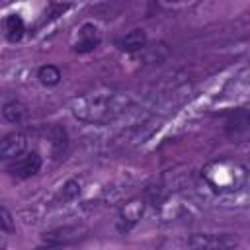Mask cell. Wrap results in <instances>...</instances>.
<instances>
[{
  "instance_id": "cell-1",
  "label": "cell",
  "mask_w": 250,
  "mask_h": 250,
  "mask_svg": "<svg viewBox=\"0 0 250 250\" xmlns=\"http://www.w3.org/2000/svg\"><path fill=\"white\" fill-rule=\"evenodd\" d=\"M127 104L121 94H86L72 102V115L84 123H105L123 113Z\"/></svg>"
},
{
  "instance_id": "cell-2",
  "label": "cell",
  "mask_w": 250,
  "mask_h": 250,
  "mask_svg": "<svg viewBox=\"0 0 250 250\" xmlns=\"http://www.w3.org/2000/svg\"><path fill=\"white\" fill-rule=\"evenodd\" d=\"M205 182L219 193L238 191L246 184V168L236 160H215L203 168Z\"/></svg>"
},
{
  "instance_id": "cell-3",
  "label": "cell",
  "mask_w": 250,
  "mask_h": 250,
  "mask_svg": "<svg viewBox=\"0 0 250 250\" xmlns=\"http://www.w3.org/2000/svg\"><path fill=\"white\" fill-rule=\"evenodd\" d=\"M191 250H230L238 244L236 236L232 234H201L195 232L188 238Z\"/></svg>"
},
{
  "instance_id": "cell-4",
  "label": "cell",
  "mask_w": 250,
  "mask_h": 250,
  "mask_svg": "<svg viewBox=\"0 0 250 250\" xmlns=\"http://www.w3.org/2000/svg\"><path fill=\"white\" fill-rule=\"evenodd\" d=\"M27 146V137L20 131L8 133L6 137L0 139V160H8V158H16L20 156Z\"/></svg>"
},
{
  "instance_id": "cell-5",
  "label": "cell",
  "mask_w": 250,
  "mask_h": 250,
  "mask_svg": "<svg viewBox=\"0 0 250 250\" xmlns=\"http://www.w3.org/2000/svg\"><path fill=\"white\" fill-rule=\"evenodd\" d=\"M102 41V33L94 23H84L78 33H76V41H74V49L78 53H90L94 51Z\"/></svg>"
},
{
  "instance_id": "cell-6",
  "label": "cell",
  "mask_w": 250,
  "mask_h": 250,
  "mask_svg": "<svg viewBox=\"0 0 250 250\" xmlns=\"http://www.w3.org/2000/svg\"><path fill=\"white\" fill-rule=\"evenodd\" d=\"M39 170H41V156L37 152H29L23 158H20L8 166V172L16 178H31Z\"/></svg>"
},
{
  "instance_id": "cell-7",
  "label": "cell",
  "mask_w": 250,
  "mask_h": 250,
  "mask_svg": "<svg viewBox=\"0 0 250 250\" xmlns=\"http://www.w3.org/2000/svg\"><path fill=\"white\" fill-rule=\"evenodd\" d=\"M143 211H145V201L141 197H131L129 201H125L119 209V219L121 223L127 227V225H135L141 217H143Z\"/></svg>"
},
{
  "instance_id": "cell-8",
  "label": "cell",
  "mask_w": 250,
  "mask_h": 250,
  "mask_svg": "<svg viewBox=\"0 0 250 250\" xmlns=\"http://www.w3.org/2000/svg\"><path fill=\"white\" fill-rule=\"evenodd\" d=\"M2 31H4L8 41H12V43L20 41L23 37V33H25V23H23L21 16L20 14H8L2 20Z\"/></svg>"
},
{
  "instance_id": "cell-9",
  "label": "cell",
  "mask_w": 250,
  "mask_h": 250,
  "mask_svg": "<svg viewBox=\"0 0 250 250\" xmlns=\"http://www.w3.org/2000/svg\"><path fill=\"white\" fill-rule=\"evenodd\" d=\"M84 229H78V227H62V229H55V230H49L43 234V240L47 244H59L62 246L64 242H72L80 236Z\"/></svg>"
},
{
  "instance_id": "cell-10",
  "label": "cell",
  "mask_w": 250,
  "mask_h": 250,
  "mask_svg": "<svg viewBox=\"0 0 250 250\" xmlns=\"http://www.w3.org/2000/svg\"><path fill=\"white\" fill-rule=\"evenodd\" d=\"M145 43H146V35L143 29H133L123 39L117 41L119 49H123V51H139L145 47Z\"/></svg>"
},
{
  "instance_id": "cell-11",
  "label": "cell",
  "mask_w": 250,
  "mask_h": 250,
  "mask_svg": "<svg viewBox=\"0 0 250 250\" xmlns=\"http://www.w3.org/2000/svg\"><path fill=\"white\" fill-rule=\"evenodd\" d=\"M2 115L8 123H21L27 117V107L21 102H8L2 107Z\"/></svg>"
},
{
  "instance_id": "cell-12",
  "label": "cell",
  "mask_w": 250,
  "mask_h": 250,
  "mask_svg": "<svg viewBox=\"0 0 250 250\" xmlns=\"http://www.w3.org/2000/svg\"><path fill=\"white\" fill-rule=\"evenodd\" d=\"M37 78L43 86H57L61 82V70L55 64H45V66L39 68Z\"/></svg>"
},
{
  "instance_id": "cell-13",
  "label": "cell",
  "mask_w": 250,
  "mask_h": 250,
  "mask_svg": "<svg viewBox=\"0 0 250 250\" xmlns=\"http://www.w3.org/2000/svg\"><path fill=\"white\" fill-rule=\"evenodd\" d=\"M78 193H80V184H78L76 180H68V182L64 184L62 191H61V197H62V199H74Z\"/></svg>"
},
{
  "instance_id": "cell-14",
  "label": "cell",
  "mask_w": 250,
  "mask_h": 250,
  "mask_svg": "<svg viewBox=\"0 0 250 250\" xmlns=\"http://www.w3.org/2000/svg\"><path fill=\"white\" fill-rule=\"evenodd\" d=\"M0 229L6 230V232L14 230V217H12V213L4 205H0Z\"/></svg>"
},
{
  "instance_id": "cell-15",
  "label": "cell",
  "mask_w": 250,
  "mask_h": 250,
  "mask_svg": "<svg viewBox=\"0 0 250 250\" xmlns=\"http://www.w3.org/2000/svg\"><path fill=\"white\" fill-rule=\"evenodd\" d=\"M8 246V232L0 229V250H4Z\"/></svg>"
},
{
  "instance_id": "cell-16",
  "label": "cell",
  "mask_w": 250,
  "mask_h": 250,
  "mask_svg": "<svg viewBox=\"0 0 250 250\" xmlns=\"http://www.w3.org/2000/svg\"><path fill=\"white\" fill-rule=\"evenodd\" d=\"M33 250H62V246H59V244H45V246H37Z\"/></svg>"
}]
</instances>
